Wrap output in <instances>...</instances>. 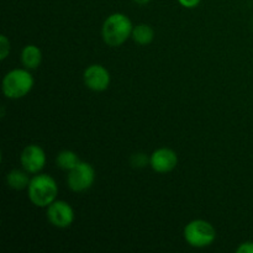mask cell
<instances>
[{
	"instance_id": "obj_12",
	"label": "cell",
	"mask_w": 253,
	"mask_h": 253,
	"mask_svg": "<svg viewBox=\"0 0 253 253\" xmlns=\"http://www.w3.org/2000/svg\"><path fill=\"white\" fill-rule=\"evenodd\" d=\"M131 37L140 46H147L155 39V31L150 25L138 24L137 26H133Z\"/></svg>"
},
{
	"instance_id": "obj_2",
	"label": "cell",
	"mask_w": 253,
	"mask_h": 253,
	"mask_svg": "<svg viewBox=\"0 0 253 253\" xmlns=\"http://www.w3.org/2000/svg\"><path fill=\"white\" fill-rule=\"evenodd\" d=\"M58 185L56 180L48 174H36L31 178L27 187L29 199L35 207L47 208L57 200Z\"/></svg>"
},
{
	"instance_id": "obj_11",
	"label": "cell",
	"mask_w": 253,
	"mask_h": 253,
	"mask_svg": "<svg viewBox=\"0 0 253 253\" xmlns=\"http://www.w3.org/2000/svg\"><path fill=\"white\" fill-rule=\"evenodd\" d=\"M26 170L12 169L6 174V184L15 190H22L29 187L31 178Z\"/></svg>"
},
{
	"instance_id": "obj_9",
	"label": "cell",
	"mask_w": 253,
	"mask_h": 253,
	"mask_svg": "<svg viewBox=\"0 0 253 253\" xmlns=\"http://www.w3.org/2000/svg\"><path fill=\"white\" fill-rule=\"evenodd\" d=\"M178 165V156L172 148L162 147L150 156V166L160 174L172 172Z\"/></svg>"
},
{
	"instance_id": "obj_7",
	"label": "cell",
	"mask_w": 253,
	"mask_h": 253,
	"mask_svg": "<svg viewBox=\"0 0 253 253\" xmlns=\"http://www.w3.org/2000/svg\"><path fill=\"white\" fill-rule=\"evenodd\" d=\"M20 162H21L22 168L27 173L37 174L43 169L44 165H46V153H44L43 148L32 143L22 150L21 155H20Z\"/></svg>"
},
{
	"instance_id": "obj_13",
	"label": "cell",
	"mask_w": 253,
	"mask_h": 253,
	"mask_svg": "<svg viewBox=\"0 0 253 253\" xmlns=\"http://www.w3.org/2000/svg\"><path fill=\"white\" fill-rule=\"evenodd\" d=\"M79 162H81V160H79V157L77 156V153L69 150L61 151L56 157L57 167L61 168V169L63 170H67V172L73 169Z\"/></svg>"
},
{
	"instance_id": "obj_17",
	"label": "cell",
	"mask_w": 253,
	"mask_h": 253,
	"mask_svg": "<svg viewBox=\"0 0 253 253\" xmlns=\"http://www.w3.org/2000/svg\"><path fill=\"white\" fill-rule=\"evenodd\" d=\"M200 1H202V0H178V2H179L183 7H187V9H193V7L198 6V5L200 4Z\"/></svg>"
},
{
	"instance_id": "obj_15",
	"label": "cell",
	"mask_w": 253,
	"mask_h": 253,
	"mask_svg": "<svg viewBox=\"0 0 253 253\" xmlns=\"http://www.w3.org/2000/svg\"><path fill=\"white\" fill-rule=\"evenodd\" d=\"M10 49H11V46H10V41L7 40V37L5 35H1L0 36V59L4 61L10 53Z\"/></svg>"
},
{
	"instance_id": "obj_4",
	"label": "cell",
	"mask_w": 253,
	"mask_h": 253,
	"mask_svg": "<svg viewBox=\"0 0 253 253\" xmlns=\"http://www.w3.org/2000/svg\"><path fill=\"white\" fill-rule=\"evenodd\" d=\"M183 236L189 246L204 249L214 244L216 240V230L207 220L197 219L185 225Z\"/></svg>"
},
{
	"instance_id": "obj_14",
	"label": "cell",
	"mask_w": 253,
	"mask_h": 253,
	"mask_svg": "<svg viewBox=\"0 0 253 253\" xmlns=\"http://www.w3.org/2000/svg\"><path fill=\"white\" fill-rule=\"evenodd\" d=\"M131 166L135 168H143L146 167L147 165H150V158L147 157L146 153L138 152V153H133L130 158Z\"/></svg>"
},
{
	"instance_id": "obj_6",
	"label": "cell",
	"mask_w": 253,
	"mask_h": 253,
	"mask_svg": "<svg viewBox=\"0 0 253 253\" xmlns=\"http://www.w3.org/2000/svg\"><path fill=\"white\" fill-rule=\"evenodd\" d=\"M47 220L57 229H67L74 221V210L64 200H54L47 207Z\"/></svg>"
},
{
	"instance_id": "obj_8",
	"label": "cell",
	"mask_w": 253,
	"mask_h": 253,
	"mask_svg": "<svg viewBox=\"0 0 253 253\" xmlns=\"http://www.w3.org/2000/svg\"><path fill=\"white\" fill-rule=\"evenodd\" d=\"M84 84L93 91H104L110 85V73L101 64H91L83 73Z\"/></svg>"
},
{
	"instance_id": "obj_5",
	"label": "cell",
	"mask_w": 253,
	"mask_h": 253,
	"mask_svg": "<svg viewBox=\"0 0 253 253\" xmlns=\"http://www.w3.org/2000/svg\"><path fill=\"white\" fill-rule=\"evenodd\" d=\"M94 182H95V170L93 166L83 161H81L73 169L69 170L67 177V184L69 189L76 193L90 189Z\"/></svg>"
},
{
	"instance_id": "obj_3",
	"label": "cell",
	"mask_w": 253,
	"mask_h": 253,
	"mask_svg": "<svg viewBox=\"0 0 253 253\" xmlns=\"http://www.w3.org/2000/svg\"><path fill=\"white\" fill-rule=\"evenodd\" d=\"M34 84V77L29 69H12L7 72L2 79V93L9 99H21L32 90Z\"/></svg>"
},
{
	"instance_id": "obj_18",
	"label": "cell",
	"mask_w": 253,
	"mask_h": 253,
	"mask_svg": "<svg viewBox=\"0 0 253 253\" xmlns=\"http://www.w3.org/2000/svg\"><path fill=\"white\" fill-rule=\"evenodd\" d=\"M133 1H135L136 4H138V5H146V4H148L151 0H133Z\"/></svg>"
},
{
	"instance_id": "obj_16",
	"label": "cell",
	"mask_w": 253,
	"mask_h": 253,
	"mask_svg": "<svg viewBox=\"0 0 253 253\" xmlns=\"http://www.w3.org/2000/svg\"><path fill=\"white\" fill-rule=\"evenodd\" d=\"M237 253H253V241L242 242L236 249Z\"/></svg>"
},
{
	"instance_id": "obj_10",
	"label": "cell",
	"mask_w": 253,
	"mask_h": 253,
	"mask_svg": "<svg viewBox=\"0 0 253 253\" xmlns=\"http://www.w3.org/2000/svg\"><path fill=\"white\" fill-rule=\"evenodd\" d=\"M21 62L29 71L39 68L42 62V52L35 44H27L21 51Z\"/></svg>"
},
{
	"instance_id": "obj_1",
	"label": "cell",
	"mask_w": 253,
	"mask_h": 253,
	"mask_svg": "<svg viewBox=\"0 0 253 253\" xmlns=\"http://www.w3.org/2000/svg\"><path fill=\"white\" fill-rule=\"evenodd\" d=\"M133 25L128 16L115 12L108 16L101 26V36L104 42L110 47H119L125 43L132 35Z\"/></svg>"
}]
</instances>
